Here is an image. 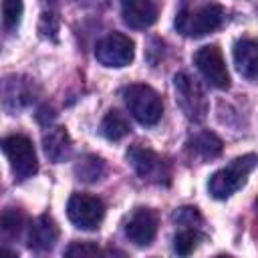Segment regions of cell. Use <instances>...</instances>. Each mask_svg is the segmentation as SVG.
<instances>
[{"label": "cell", "instance_id": "6da1fadb", "mask_svg": "<svg viewBox=\"0 0 258 258\" xmlns=\"http://www.w3.org/2000/svg\"><path fill=\"white\" fill-rule=\"evenodd\" d=\"M256 165H258V155H254V153H246V155L232 159L226 167H222L220 171H216L210 177V181H208L210 194L216 200L230 198L234 191H238L246 183L248 175L254 171Z\"/></svg>", "mask_w": 258, "mask_h": 258}, {"label": "cell", "instance_id": "7a4b0ae2", "mask_svg": "<svg viewBox=\"0 0 258 258\" xmlns=\"http://www.w3.org/2000/svg\"><path fill=\"white\" fill-rule=\"evenodd\" d=\"M123 101L129 109V113L141 123V125H155L159 123L161 115H163V101L159 97V93L155 89H151L149 85H127L123 89Z\"/></svg>", "mask_w": 258, "mask_h": 258}, {"label": "cell", "instance_id": "3957f363", "mask_svg": "<svg viewBox=\"0 0 258 258\" xmlns=\"http://www.w3.org/2000/svg\"><path fill=\"white\" fill-rule=\"evenodd\" d=\"M224 22V8L220 4H204L196 10H181L175 16V28L183 36L200 38L218 30Z\"/></svg>", "mask_w": 258, "mask_h": 258}, {"label": "cell", "instance_id": "277c9868", "mask_svg": "<svg viewBox=\"0 0 258 258\" xmlns=\"http://www.w3.org/2000/svg\"><path fill=\"white\" fill-rule=\"evenodd\" d=\"M2 151L16 179H28L38 171V159L32 141L26 135H8L2 139Z\"/></svg>", "mask_w": 258, "mask_h": 258}, {"label": "cell", "instance_id": "5b68a950", "mask_svg": "<svg viewBox=\"0 0 258 258\" xmlns=\"http://www.w3.org/2000/svg\"><path fill=\"white\" fill-rule=\"evenodd\" d=\"M67 216L81 230H97L105 218V204L89 194H73L67 204Z\"/></svg>", "mask_w": 258, "mask_h": 258}, {"label": "cell", "instance_id": "8992f818", "mask_svg": "<svg viewBox=\"0 0 258 258\" xmlns=\"http://www.w3.org/2000/svg\"><path fill=\"white\" fill-rule=\"evenodd\" d=\"M95 56L103 67L121 69L127 67L135 56V44L123 32H111L101 38L95 46Z\"/></svg>", "mask_w": 258, "mask_h": 258}, {"label": "cell", "instance_id": "52a82bcc", "mask_svg": "<svg viewBox=\"0 0 258 258\" xmlns=\"http://www.w3.org/2000/svg\"><path fill=\"white\" fill-rule=\"evenodd\" d=\"M127 159L141 179L151 183H169V177H171L169 163L155 151L135 145L127 151Z\"/></svg>", "mask_w": 258, "mask_h": 258}, {"label": "cell", "instance_id": "ba28073f", "mask_svg": "<svg viewBox=\"0 0 258 258\" xmlns=\"http://www.w3.org/2000/svg\"><path fill=\"white\" fill-rule=\"evenodd\" d=\"M194 62L212 87L222 89V91L230 87V73L226 69L222 50L216 44H208V46L198 48L194 54Z\"/></svg>", "mask_w": 258, "mask_h": 258}, {"label": "cell", "instance_id": "9c48e42d", "mask_svg": "<svg viewBox=\"0 0 258 258\" xmlns=\"http://www.w3.org/2000/svg\"><path fill=\"white\" fill-rule=\"evenodd\" d=\"M173 85L177 91L179 107L183 109L185 117L191 121H202L208 113V101H206L202 87L191 77H187L185 73H177L173 77Z\"/></svg>", "mask_w": 258, "mask_h": 258}, {"label": "cell", "instance_id": "30bf717a", "mask_svg": "<svg viewBox=\"0 0 258 258\" xmlns=\"http://www.w3.org/2000/svg\"><path fill=\"white\" fill-rule=\"evenodd\" d=\"M157 226L159 218L151 208H137L125 224V236L135 246H149L157 234Z\"/></svg>", "mask_w": 258, "mask_h": 258}, {"label": "cell", "instance_id": "8fae6325", "mask_svg": "<svg viewBox=\"0 0 258 258\" xmlns=\"http://www.w3.org/2000/svg\"><path fill=\"white\" fill-rule=\"evenodd\" d=\"M121 16L129 28L143 30L157 20V6L153 0H121Z\"/></svg>", "mask_w": 258, "mask_h": 258}, {"label": "cell", "instance_id": "7c38bea8", "mask_svg": "<svg viewBox=\"0 0 258 258\" xmlns=\"http://www.w3.org/2000/svg\"><path fill=\"white\" fill-rule=\"evenodd\" d=\"M234 64L244 79L258 83V40L254 38L238 40L234 44Z\"/></svg>", "mask_w": 258, "mask_h": 258}, {"label": "cell", "instance_id": "4fadbf2b", "mask_svg": "<svg viewBox=\"0 0 258 258\" xmlns=\"http://www.w3.org/2000/svg\"><path fill=\"white\" fill-rule=\"evenodd\" d=\"M58 226L56 222L52 220V216L48 214H42L38 216L32 224H30V230H28V246L34 248V250H50L54 248L56 240H58Z\"/></svg>", "mask_w": 258, "mask_h": 258}, {"label": "cell", "instance_id": "5bb4252c", "mask_svg": "<svg viewBox=\"0 0 258 258\" xmlns=\"http://www.w3.org/2000/svg\"><path fill=\"white\" fill-rule=\"evenodd\" d=\"M42 149L44 155L52 161V163H60L64 159H69L71 151H73V141L71 135L64 127H52L42 135Z\"/></svg>", "mask_w": 258, "mask_h": 258}, {"label": "cell", "instance_id": "9a60e30c", "mask_svg": "<svg viewBox=\"0 0 258 258\" xmlns=\"http://www.w3.org/2000/svg\"><path fill=\"white\" fill-rule=\"evenodd\" d=\"M189 151L200 159H216L222 153V139L212 131H202L189 139Z\"/></svg>", "mask_w": 258, "mask_h": 258}, {"label": "cell", "instance_id": "2e32d148", "mask_svg": "<svg viewBox=\"0 0 258 258\" xmlns=\"http://www.w3.org/2000/svg\"><path fill=\"white\" fill-rule=\"evenodd\" d=\"M129 121L119 111H109L101 121V135L109 141H119L129 133Z\"/></svg>", "mask_w": 258, "mask_h": 258}, {"label": "cell", "instance_id": "e0dca14e", "mask_svg": "<svg viewBox=\"0 0 258 258\" xmlns=\"http://www.w3.org/2000/svg\"><path fill=\"white\" fill-rule=\"evenodd\" d=\"M105 173V161L97 155H85L75 163V175L81 181L93 183L97 179H101Z\"/></svg>", "mask_w": 258, "mask_h": 258}, {"label": "cell", "instance_id": "ac0fdd59", "mask_svg": "<svg viewBox=\"0 0 258 258\" xmlns=\"http://www.w3.org/2000/svg\"><path fill=\"white\" fill-rule=\"evenodd\" d=\"M24 226V216L20 210H14V208H6L2 212V218H0V228H2V234L6 238H16L20 234Z\"/></svg>", "mask_w": 258, "mask_h": 258}, {"label": "cell", "instance_id": "d6986e66", "mask_svg": "<svg viewBox=\"0 0 258 258\" xmlns=\"http://www.w3.org/2000/svg\"><path fill=\"white\" fill-rule=\"evenodd\" d=\"M198 242H200V234L194 228H185V230L175 234V238H173V252L179 254V256H187V254H191L198 248Z\"/></svg>", "mask_w": 258, "mask_h": 258}, {"label": "cell", "instance_id": "ffe728a7", "mask_svg": "<svg viewBox=\"0 0 258 258\" xmlns=\"http://www.w3.org/2000/svg\"><path fill=\"white\" fill-rule=\"evenodd\" d=\"M22 12H24V2L22 0H4L2 2V22L6 30H14L20 20H22Z\"/></svg>", "mask_w": 258, "mask_h": 258}, {"label": "cell", "instance_id": "44dd1931", "mask_svg": "<svg viewBox=\"0 0 258 258\" xmlns=\"http://www.w3.org/2000/svg\"><path fill=\"white\" fill-rule=\"evenodd\" d=\"M173 220H175L179 226H187V228H196L198 224H202V216H200L198 208H191V206L179 208V210L173 214Z\"/></svg>", "mask_w": 258, "mask_h": 258}, {"label": "cell", "instance_id": "7402d4cb", "mask_svg": "<svg viewBox=\"0 0 258 258\" xmlns=\"http://www.w3.org/2000/svg\"><path fill=\"white\" fill-rule=\"evenodd\" d=\"M67 256H99L101 254V248L93 242H73L67 250H64Z\"/></svg>", "mask_w": 258, "mask_h": 258}, {"label": "cell", "instance_id": "603a6c76", "mask_svg": "<svg viewBox=\"0 0 258 258\" xmlns=\"http://www.w3.org/2000/svg\"><path fill=\"white\" fill-rule=\"evenodd\" d=\"M38 30L42 32V36H50V38H56V32H58V20H56V14L52 12H44L40 16V26Z\"/></svg>", "mask_w": 258, "mask_h": 258}, {"label": "cell", "instance_id": "cb8c5ba5", "mask_svg": "<svg viewBox=\"0 0 258 258\" xmlns=\"http://www.w3.org/2000/svg\"><path fill=\"white\" fill-rule=\"evenodd\" d=\"M256 206H258V200H256Z\"/></svg>", "mask_w": 258, "mask_h": 258}]
</instances>
